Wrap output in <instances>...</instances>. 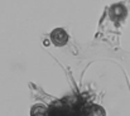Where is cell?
I'll list each match as a JSON object with an SVG mask.
<instances>
[{"instance_id":"cell-1","label":"cell","mask_w":130,"mask_h":116,"mask_svg":"<svg viewBox=\"0 0 130 116\" xmlns=\"http://www.w3.org/2000/svg\"><path fill=\"white\" fill-rule=\"evenodd\" d=\"M70 36L63 28H56L51 32V42L56 47H63L68 43Z\"/></svg>"},{"instance_id":"cell-2","label":"cell","mask_w":130,"mask_h":116,"mask_svg":"<svg viewBox=\"0 0 130 116\" xmlns=\"http://www.w3.org/2000/svg\"><path fill=\"white\" fill-rule=\"evenodd\" d=\"M109 14H110V18L112 20H121V19H124L126 16L128 10H126V8L123 4H114L109 9Z\"/></svg>"},{"instance_id":"cell-3","label":"cell","mask_w":130,"mask_h":116,"mask_svg":"<svg viewBox=\"0 0 130 116\" xmlns=\"http://www.w3.org/2000/svg\"><path fill=\"white\" fill-rule=\"evenodd\" d=\"M86 116H106V111L100 105H91L87 109Z\"/></svg>"},{"instance_id":"cell-4","label":"cell","mask_w":130,"mask_h":116,"mask_svg":"<svg viewBox=\"0 0 130 116\" xmlns=\"http://www.w3.org/2000/svg\"><path fill=\"white\" fill-rule=\"evenodd\" d=\"M30 116H48V109L44 105H34L30 110Z\"/></svg>"}]
</instances>
